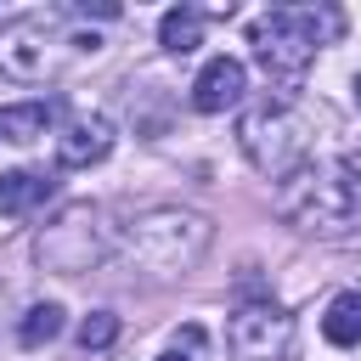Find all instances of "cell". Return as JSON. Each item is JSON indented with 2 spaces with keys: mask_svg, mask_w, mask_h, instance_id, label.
<instances>
[{
  "mask_svg": "<svg viewBox=\"0 0 361 361\" xmlns=\"http://www.w3.org/2000/svg\"><path fill=\"white\" fill-rule=\"evenodd\" d=\"M276 214L299 231H355L361 164H299L276 192Z\"/></svg>",
  "mask_w": 361,
  "mask_h": 361,
  "instance_id": "6da1fadb",
  "label": "cell"
},
{
  "mask_svg": "<svg viewBox=\"0 0 361 361\" xmlns=\"http://www.w3.org/2000/svg\"><path fill=\"white\" fill-rule=\"evenodd\" d=\"M338 28H344V17L333 6H276V11H265V17L248 23V45H254V56H259L265 73L299 79L305 62L316 56V45L338 39Z\"/></svg>",
  "mask_w": 361,
  "mask_h": 361,
  "instance_id": "7a4b0ae2",
  "label": "cell"
},
{
  "mask_svg": "<svg viewBox=\"0 0 361 361\" xmlns=\"http://www.w3.org/2000/svg\"><path fill=\"white\" fill-rule=\"evenodd\" d=\"M209 248V220L180 214V209H152L130 226V254L152 271H186Z\"/></svg>",
  "mask_w": 361,
  "mask_h": 361,
  "instance_id": "3957f363",
  "label": "cell"
},
{
  "mask_svg": "<svg viewBox=\"0 0 361 361\" xmlns=\"http://www.w3.org/2000/svg\"><path fill=\"white\" fill-rule=\"evenodd\" d=\"M237 135H243V152L254 158V169L259 175H293L299 164H305V124L276 102V107H254L243 124H237Z\"/></svg>",
  "mask_w": 361,
  "mask_h": 361,
  "instance_id": "277c9868",
  "label": "cell"
},
{
  "mask_svg": "<svg viewBox=\"0 0 361 361\" xmlns=\"http://www.w3.org/2000/svg\"><path fill=\"white\" fill-rule=\"evenodd\" d=\"M226 344L237 350V361H288L293 355V316L282 305H243V310H231Z\"/></svg>",
  "mask_w": 361,
  "mask_h": 361,
  "instance_id": "5b68a950",
  "label": "cell"
},
{
  "mask_svg": "<svg viewBox=\"0 0 361 361\" xmlns=\"http://www.w3.org/2000/svg\"><path fill=\"white\" fill-rule=\"evenodd\" d=\"M62 39V17H17L0 28V73L11 79H45L56 68V45Z\"/></svg>",
  "mask_w": 361,
  "mask_h": 361,
  "instance_id": "8992f818",
  "label": "cell"
},
{
  "mask_svg": "<svg viewBox=\"0 0 361 361\" xmlns=\"http://www.w3.org/2000/svg\"><path fill=\"white\" fill-rule=\"evenodd\" d=\"M243 90H248V68L237 56H209L203 73L192 79V107L197 113H226V107L243 102Z\"/></svg>",
  "mask_w": 361,
  "mask_h": 361,
  "instance_id": "52a82bcc",
  "label": "cell"
},
{
  "mask_svg": "<svg viewBox=\"0 0 361 361\" xmlns=\"http://www.w3.org/2000/svg\"><path fill=\"white\" fill-rule=\"evenodd\" d=\"M113 152V130L107 118H73L62 135H56V164L62 169H90Z\"/></svg>",
  "mask_w": 361,
  "mask_h": 361,
  "instance_id": "ba28073f",
  "label": "cell"
},
{
  "mask_svg": "<svg viewBox=\"0 0 361 361\" xmlns=\"http://www.w3.org/2000/svg\"><path fill=\"white\" fill-rule=\"evenodd\" d=\"M56 197V175L45 169H6L0 175V214H34Z\"/></svg>",
  "mask_w": 361,
  "mask_h": 361,
  "instance_id": "9c48e42d",
  "label": "cell"
},
{
  "mask_svg": "<svg viewBox=\"0 0 361 361\" xmlns=\"http://www.w3.org/2000/svg\"><path fill=\"white\" fill-rule=\"evenodd\" d=\"M51 124H56V102H11V107H0V141H11V147L39 141Z\"/></svg>",
  "mask_w": 361,
  "mask_h": 361,
  "instance_id": "30bf717a",
  "label": "cell"
},
{
  "mask_svg": "<svg viewBox=\"0 0 361 361\" xmlns=\"http://www.w3.org/2000/svg\"><path fill=\"white\" fill-rule=\"evenodd\" d=\"M158 39H164V51H175V56L197 51V45H203V11H197V6H169L164 23H158Z\"/></svg>",
  "mask_w": 361,
  "mask_h": 361,
  "instance_id": "8fae6325",
  "label": "cell"
},
{
  "mask_svg": "<svg viewBox=\"0 0 361 361\" xmlns=\"http://www.w3.org/2000/svg\"><path fill=\"white\" fill-rule=\"evenodd\" d=\"M322 333H327V344H338V350H355V344H361V293H355V288L327 305Z\"/></svg>",
  "mask_w": 361,
  "mask_h": 361,
  "instance_id": "7c38bea8",
  "label": "cell"
},
{
  "mask_svg": "<svg viewBox=\"0 0 361 361\" xmlns=\"http://www.w3.org/2000/svg\"><path fill=\"white\" fill-rule=\"evenodd\" d=\"M56 333H62V305H34V310L17 322V338H23L28 350H34V344H51Z\"/></svg>",
  "mask_w": 361,
  "mask_h": 361,
  "instance_id": "4fadbf2b",
  "label": "cell"
},
{
  "mask_svg": "<svg viewBox=\"0 0 361 361\" xmlns=\"http://www.w3.org/2000/svg\"><path fill=\"white\" fill-rule=\"evenodd\" d=\"M113 338H118V316L113 310H90L79 322V350H107Z\"/></svg>",
  "mask_w": 361,
  "mask_h": 361,
  "instance_id": "5bb4252c",
  "label": "cell"
},
{
  "mask_svg": "<svg viewBox=\"0 0 361 361\" xmlns=\"http://www.w3.org/2000/svg\"><path fill=\"white\" fill-rule=\"evenodd\" d=\"M158 361H192V355H180V350H169V355H158Z\"/></svg>",
  "mask_w": 361,
  "mask_h": 361,
  "instance_id": "9a60e30c",
  "label": "cell"
},
{
  "mask_svg": "<svg viewBox=\"0 0 361 361\" xmlns=\"http://www.w3.org/2000/svg\"><path fill=\"white\" fill-rule=\"evenodd\" d=\"M355 102H361V79H355Z\"/></svg>",
  "mask_w": 361,
  "mask_h": 361,
  "instance_id": "2e32d148",
  "label": "cell"
}]
</instances>
